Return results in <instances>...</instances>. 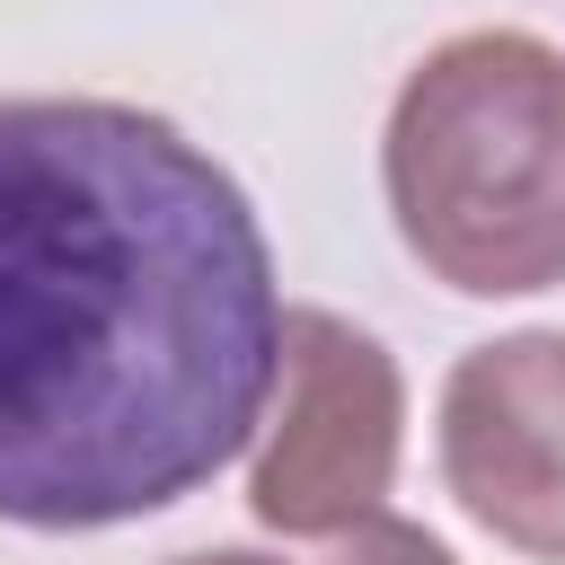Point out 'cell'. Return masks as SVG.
I'll return each instance as SVG.
<instances>
[{
  "label": "cell",
  "instance_id": "obj_1",
  "mask_svg": "<svg viewBox=\"0 0 565 565\" xmlns=\"http://www.w3.org/2000/svg\"><path fill=\"white\" fill-rule=\"evenodd\" d=\"M282 282L238 177L124 97H0V521L115 530L265 424Z\"/></svg>",
  "mask_w": 565,
  "mask_h": 565
},
{
  "label": "cell",
  "instance_id": "obj_2",
  "mask_svg": "<svg viewBox=\"0 0 565 565\" xmlns=\"http://www.w3.org/2000/svg\"><path fill=\"white\" fill-rule=\"evenodd\" d=\"M380 185L433 282L468 300L565 282V53L521 26L433 44L388 106Z\"/></svg>",
  "mask_w": 565,
  "mask_h": 565
},
{
  "label": "cell",
  "instance_id": "obj_3",
  "mask_svg": "<svg viewBox=\"0 0 565 565\" xmlns=\"http://www.w3.org/2000/svg\"><path fill=\"white\" fill-rule=\"evenodd\" d=\"M406 450V380L388 344L335 309L282 318V371L256 424L247 512L282 539H344L380 521Z\"/></svg>",
  "mask_w": 565,
  "mask_h": 565
},
{
  "label": "cell",
  "instance_id": "obj_4",
  "mask_svg": "<svg viewBox=\"0 0 565 565\" xmlns=\"http://www.w3.org/2000/svg\"><path fill=\"white\" fill-rule=\"evenodd\" d=\"M441 486L503 547L565 565V335L468 344L441 380Z\"/></svg>",
  "mask_w": 565,
  "mask_h": 565
},
{
  "label": "cell",
  "instance_id": "obj_5",
  "mask_svg": "<svg viewBox=\"0 0 565 565\" xmlns=\"http://www.w3.org/2000/svg\"><path fill=\"white\" fill-rule=\"evenodd\" d=\"M282 565V556H274ZM309 565H459L433 530H415V521H362V530H344V539H327V556H309Z\"/></svg>",
  "mask_w": 565,
  "mask_h": 565
},
{
  "label": "cell",
  "instance_id": "obj_6",
  "mask_svg": "<svg viewBox=\"0 0 565 565\" xmlns=\"http://www.w3.org/2000/svg\"><path fill=\"white\" fill-rule=\"evenodd\" d=\"M177 565H274V556H247V547H212V556H177Z\"/></svg>",
  "mask_w": 565,
  "mask_h": 565
}]
</instances>
